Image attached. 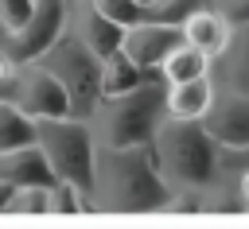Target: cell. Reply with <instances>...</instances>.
<instances>
[{"label": "cell", "instance_id": "1", "mask_svg": "<svg viewBox=\"0 0 249 229\" xmlns=\"http://www.w3.org/2000/svg\"><path fill=\"white\" fill-rule=\"evenodd\" d=\"M167 182L152 159V144L132 147H97L93 151V182L89 210L105 213H156L167 202Z\"/></svg>", "mask_w": 249, "mask_h": 229}, {"label": "cell", "instance_id": "2", "mask_svg": "<svg viewBox=\"0 0 249 229\" xmlns=\"http://www.w3.org/2000/svg\"><path fill=\"white\" fill-rule=\"evenodd\" d=\"M152 159L160 167V179L167 190H195L206 194L222 182V147L210 140L202 120H175L160 116L152 132Z\"/></svg>", "mask_w": 249, "mask_h": 229}, {"label": "cell", "instance_id": "3", "mask_svg": "<svg viewBox=\"0 0 249 229\" xmlns=\"http://www.w3.org/2000/svg\"><path fill=\"white\" fill-rule=\"evenodd\" d=\"M163 116V78H148L124 93H109L86 116L97 147H132L148 144Z\"/></svg>", "mask_w": 249, "mask_h": 229}, {"label": "cell", "instance_id": "4", "mask_svg": "<svg viewBox=\"0 0 249 229\" xmlns=\"http://www.w3.org/2000/svg\"><path fill=\"white\" fill-rule=\"evenodd\" d=\"M35 144L54 171V182H70L89 198L93 182V132L82 116H39L35 120Z\"/></svg>", "mask_w": 249, "mask_h": 229}, {"label": "cell", "instance_id": "5", "mask_svg": "<svg viewBox=\"0 0 249 229\" xmlns=\"http://www.w3.org/2000/svg\"><path fill=\"white\" fill-rule=\"evenodd\" d=\"M35 62L43 70H51L54 82L62 85L70 116H82L86 120L93 113V105L101 101V58L66 27Z\"/></svg>", "mask_w": 249, "mask_h": 229}, {"label": "cell", "instance_id": "6", "mask_svg": "<svg viewBox=\"0 0 249 229\" xmlns=\"http://www.w3.org/2000/svg\"><path fill=\"white\" fill-rule=\"evenodd\" d=\"M70 8L74 0H31V16L23 19L19 31L4 35V54L19 66V62H35L70 23Z\"/></svg>", "mask_w": 249, "mask_h": 229}, {"label": "cell", "instance_id": "7", "mask_svg": "<svg viewBox=\"0 0 249 229\" xmlns=\"http://www.w3.org/2000/svg\"><path fill=\"white\" fill-rule=\"evenodd\" d=\"M19 113H27L31 120L39 116H70L66 109V93L54 82L51 70H43L39 62H19L8 78V93H4Z\"/></svg>", "mask_w": 249, "mask_h": 229}, {"label": "cell", "instance_id": "8", "mask_svg": "<svg viewBox=\"0 0 249 229\" xmlns=\"http://www.w3.org/2000/svg\"><path fill=\"white\" fill-rule=\"evenodd\" d=\"M202 128L210 132V140L222 151L245 147L249 144V93L237 89H218L214 85V101L202 113Z\"/></svg>", "mask_w": 249, "mask_h": 229}, {"label": "cell", "instance_id": "9", "mask_svg": "<svg viewBox=\"0 0 249 229\" xmlns=\"http://www.w3.org/2000/svg\"><path fill=\"white\" fill-rule=\"evenodd\" d=\"M175 43H183V31L171 23H156V19H140V23L124 27V35H121V50L144 74H160V62Z\"/></svg>", "mask_w": 249, "mask_h": 229}, {"label": "cell", "instance_id": "10", "mask_svg": "<svg viewBox=\"0 0 249 229\" xmlns=\"http://www.w3.org/2000/svg\"><path fill=\"white\" fill-rule=\"evenodd\" d=\"M210 70H214V85L218 89H237V93H249V19L245 23H233L230 31V43L210 58Z\"/></svg>", "mask_w": 249, "mask_h": 229}, {"label": "cell", "instance_id": "11", "mask_svg": "<svg viewBox=\"0 0 249 229\" xmlns=\"http://www.w3.org/2000/svg\"><path fill=\"white\" fill-rule=\"evenodd\" d=\"M97 58H105V54H113L117 47H121V35H124V27L121 23H113V19H105L97 8H89L86 0H74V8H70V23H66Z\"/></svg>", "mask_w": 249, "mask_h": 229}, {"label": "cell", "instance_id": "12", "mask_svg": "<svg viewBox=\"0 0 249 229\" xmlns=\"http://www.w3.org/2000/svg\"><path fill=\"white\" fill-rule=\"evenodd\" d=\"M0 182L8 186H54V171L47 167L39 144H19L0 151Z\"/></svg>", "mask_w": 249, "mask_h": 229}, {"label": "cell", "instance_id": "13", "mask_svg": "<svg viewBox=\"0 0 249 229\" xmlns=\"http://www.w3.org/2000/svg\"><path fill=\"white\" fill-rule=\"evenodd\" d=\"M179 31H183V43H191V47H198L202 54H218L226 43H230V31H233V23L214 8V4H202V8H195L183 23H179Z\"/></svg>", "mask_w": 249, "mask_h": 229}, {"label": "cell", "instance_id": "14", "mask_svg": "<svg viewBox=\"0 0 249 229\" xmlns=\"http://www.w3.org/2000/svg\"><path fill=\"white\" fill-rule=\"evenodd\" d=\"M214 101V78H191V82H171L163 85V116L175 120H202V113Z\"/></svg>", "mask_w": 249, "mask_h": 229}, {"label": "cell", "instance_id": "15", "mask_svg": "<svg viewBox=\"0 0 249 229\" xmlns=\"http://www.w3.org/2000/svg\"><path fill=\"white\" fill-rule=\"evenodd\" d=\"M202 74H210V54H202V50L191 47V43H175V47L163 54V62H160L163 85H171V82H191V78H202Z\"/></svg>", "mask_w": 249, "mask_h": 229}, {"label": "cell", "instance_id": "16", "mask_svg": "<svg viewBox=\"0 0 249 229\" xmlns=\"http://www.w3.org/2000/svg\"><path fill=\"white\" fill-rule=\"evenodd\" d=\"M148 78H160V74H144L121 47L101 58V97L124 93V89H132V85H140V82H148Z\"/></svg>", "mask_w": 249, "mask_h": 229}, {"label": "cell", "instance_id": "17", "mask_svg": "<svg viewBox=\"0 0 249 229\" xmlns=\"http://www.w3.org/2000/svg\"><path fill=\"white\" fill-rule=\"evenodd\" d=\"M31 140H35V120L27 113H19L8 97H0V151L31 144Z\"/></svg>", "mask_w": 249, "mask_h": 229}, {"label": "cell", "instance_id": "18", "mask_svg": "<svg viewBox=\"0 0 249 229\" xmlns=\"http://www.w3.org/2000/svg\"><path fill=\"white\" fill-rule=\"evenodd\" d=\"M4 213H51V186H12Z\"/></svg>", "mask_w": 249, "mask_h": 229}, {"label": "cell", "instance_id": "19", "mask_svg": "<svg viewBox=\"0 0 249 229\" xmlns=\"http://www.w3.org/2000/svg\"><path fill=\"white\" fill-rule=\"evenodd\" d=\"M89 8H97L105 19L121 23V27H132L140 19H148V0H86Z\"/></svg>", "mask_w": 249, "mask_h": 229}, {"label": "cell", "instance_id": "20", "mask_svg": "<svg viewBox=\"0 0 249 229\" xmlns=\"http://www.w3.org/2000/svg\"><path fill=\"white\" fill-rule=\"evenodd\" d=\"M202 4H210V0H148V19L179 27V23H183L195 8H202Z\"/></svg>", "mask_w": 249, "mask_h": 229}, {"label": "cell", "instance_id": "21", "mask_svg": "<svg viewBox=\"0 0 249 229\" xmlns=\"http://www.w3.org/2000/svg\"><path fill=\"white\" fill-rule=\"evenodd\" d=\"M82 210H89V198L78 186H70V182L51 186V213H82Z\"/></svg>", "mask_w": 249, "mask_h": 229}, {"label": "cell", "instance_id": "22", "mask_svg": "<svg viewBox=\"0 0 249 229\" xmlns=\"http://www.w3.org/2000/svg\"><path fill=\"white\" fill-rule=\"evenodd\" d=\"M31 16V0H0V35H12Z\"/></svg>", "mask_w": 249, "mask_h": 229}, {"label": "cell", "instance_id": "23", "mask_svg": "<svg viewBox=\"0 0 249 229\" xmlns=\"http://www.w3.org/2000/svg\"><path fill=\"white\" fill-rule=\"evenodd\" d=\"M230 23H245L249 19V0H210Z\"/></svg>", "mask_w": 249, "mask_h": 229}, {"label": "cell", "instance_id": "24", "mask_svg": "<svg viewBox=\"0 0 249 229\" xmlns=\"http://www.w3.org/2000/svg\"><path fill=\"white\" fill-rule=\"evenodd\" d=\"M245 167H249V144L233 147V151H222V171H245Z\"/></svg>", "mask_w": 249, "mask_h": 229}, {"label": "cell", "instance_id": "25", "mask_svg": "<svg viewBox=\"0 0 249 229\" xmlns=\"http://www.w3.org/2000/svg\"><path fill=\"white\" fill-rule=\"evenodd\" d=\"M8 194H12V186H8V182H0V213H4V202H8Z\"/></svg>", "mask_w": 249, "mask_h": 229}]
</instances>
